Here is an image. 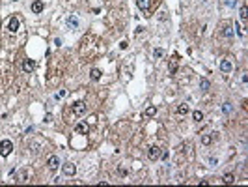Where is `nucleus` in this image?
<instances>
[{"label":"nucleus","mask_w":248,"mask_h":187,"mask_svg":"<svg viewBox=\"0 0 248 187\" xmlns=\"http://www.w3.org/2000/svg\"><path fill=\"white\" fill-rule=\"evenodd\" d=\"M43 10H45L43 0H36V2H32V11H34V13H41Z\"/></svg>","instance_id":"7"},{"label":"nucleus","mask_w":248,"mask_h":187,"mask_svg":"<svg viewBox=\"0 0 248 187\" xmlns=\"http://www.w3.org/2000/svg\"><path fill=\"white\" fill-rule=\"evenodd\" d=\"M162 54H164V51H162V49H155V51H153V56H155V58H161Z\"/></svg>","instance_id":"23"},{"label":"nucleus","mask_w":248,"mask_h":187,"mask_svg":"<svg viewBox=\"0 0 248 187\" xmlns=\"http://www.w3.org/2000/svg\"><path fill=\"white\" fill-rule=\"evenodd\" d=\"M226 6L228 8H235L237 6V0H226Z\"/></svg>","instance_id":"24"},{"label":"nucleus","mask_w":248,"mask_h":187,"mask_svg":"<svg viewBox=\"0 0 248 187\" xmlns=\"http://www.w3.org/2000/svg\"><path fill=\"white\" fill-rule=\"evenodd\" d=\"M147 157H149L151 161L159 159V157H161V148H159V146H151V148L147 150Z\"/></svg>","instance_id":"4"},{"label":"nucleus","mask_w":248,"mask_h":187,"mask_svg":"<svg viewBox=\"0 0 248 187\" xmlns=\"http://www.w3.org/2000/svg\"><path fill=\"white\" fill-rule=\"evenodd\" d=\"M22 69H25L26 73H32L34 69H36V64H34V60H25V62H22Z\"/></svg>","instance_id":"8"},{"label":"nucleus","mask_w":248,"mask_h":187,"mask_svg":"<svg viewBox=\"0 0 248 187\" xmlns=\"http://www.w3.org/2000/svg\"><path fill=\"white\" fill-rule=\"evenodd\" d=\"M86 110H88V107H86V103H84V101H77V103L73 105V112H75V116H82V114H86Z\"/></svg>","instance_id":"2"},{"label":"nucleus","mask_w":248,"mask_h":187,"mask_svg":"<svg viewBox=\"0 0 248 187\" xmlns=\"http://www.w3.org/2000/svg\"><path fill=\"white\" fill-rule=\"evenodd\" d=\"M120 47H121V49H127L129 43H127V41H121V43H120Z\"/></svg>","instance_id":"27"},{"label":"nucleus","mask_w":248,"mask_h":187,"mask_svg":"<svg viewBox=\"0 0 248 187\" xmlns=\"http://www.w3.org/2000/svg\"><path fill=\"white\" fill-rule=\"evenodd\" d=\"M136 6H138L140 10H144V11H146V10L149 8V0H136Z\"/></svg>","instance_id":"17"},{"label":"nucleus","mask_w":248,"mask_h":187,"mask_svg":"<svg viewBox=\"0 0 248 187\" xmlns=\"http://www.w3.org/2000/svg\"><path fill=\"white\" fill-rule=\"evenodd\" d=\"M187 112H189V107H187V105L177 107V114H181V116H183V114H187Z\"/></svg>","instance_id":"22"},{"label":"nucleus","mask_w":248,"mask_h":187,"mask_svg":"<svg viewBox=\"0 0 248 187\" xmlns=\"http://www.w3.org/2000/svg\"><path fill=\"white\" fill-rule=\"evenodd\" d=\"M101 75H103V73H101V69H97V67H93L92 71H90V77H92V81H99V79H101Z\"/></svg>","instance_id":"13"},{"label":"nucleus","mask_w":248,"mask_h":187,"mask_svg":"<svg viewBox=\"0 0 248 187\" xmlns=\"http://www.w3.org/2000/svg\"><path fill=\"white\" fill-rule=\"evenodd\" d=\"M211 140H213V137H211V135H204V137H201V142H204L205 146H209V144H211Z\"/></svg>","instance_id":"21"},{"label":"nucleus","mask_w":248,"mask_h":187,"mask_svg":"<svg viewBox=\"0 0 248 187\" xmlns=\"http://www.w3.org/2000/svg\"><path fill=\"white\" fill-rule=\"evenodd\" d=\"M62 170H63V174H67V176H75L77 167L73 165V163H65V165H62Z\"/></svg>","instance_id":"5"},{"label":"nucleus","mask_w":248,"mask_h":187,"mask_svg":"<svg viewBox=\"0 0 248 187\" xmlns=\"http://www.w3.org/2000/svg\"><path fill=\"white\" fill-rule=\"evenodd\" d=\"M222 34H224V38H228V39H230V38L233 36V32H231V26H230V25H224V28H222Z\"/></svg>","instance_id":"15"},{"label":"nucleus","mask_w":248,"mask_h":187,"mask_svg":"<svg viewBox=\"0 0 248 187\" xmlns=\"http://www.w3.org/2000/svg\"><path fill=\"white\" fill-rule=\"evenodd\" d=\"M222 180H224V183H233V181H235V176H233L231 172H228V174H224Z\"/></svg>","instance_id":"18"},{"label":"nucleus","mask_w":248,"mask_h":187,"mask_svg":"<svg viewBox=\"0 0 248 187\" xmlns=\"http://www.w3.org/2000/svg\"><path fill=\"white\" fill-rule=\"evenodd\" d=\"M75 129H77V133H80V135H86V133H88V125H86L84 122L77 124V127H75Z\"/></svg>","instance_id":"14"},{"label":"nucleus","mask_w":248,"mask_h":187,"mask_svg":"<svg viewBox=\"0 0 248 187\" xmlns=\"http://www.w3.org/2000/svg\"><path fill=\"white\" fill-rule=\"evenodd\" d=\"M241 19H246V6H241Z\"/></svg>","instance_id":"26"},{"label":"nucleus","mask_w":248,"mask_h":187,"mask_svg":"<svg viewBox=\"0 0 248 187\" xmlns=\"http://www.w3.org/2000/svg\"><path fill=\"white\" fill-rule=\"evenodd\" d=\"M235 32H237L239 36H242V28H241V25H239V21L235 22Z\"/></svg>","instance_id":"25"},{"label":"nucleus","mask_w":248,"mask_h":187,"mask_svg":"<svg viewBox=\"0 0 248 187\" xmlns=\"http://www.w3.org/2000/svg\"><path fill=\"white\" fill-rule=\"evenodd\" d=\"M231 110H233V105H231V103L222 105V112H224V114H228V112H231Z\"/></svg>","instance_id":"20"},{"label":"nucleus","mask_w":248,"mask_h":187,"mask_svg":"<svg viewBox=\"0 0 248 187\" xmlns=\"http://www.w3.org/2000/svg\"><path fill=\"white\" fill-rule=\"evenodd\" d=\"M13 150V142L11 140H0V155L2 157H8Z\"/></svg>","instance_id":"1"},{"label":"nucleus","mask_w":248,"mask_h":187,"mask_svg":"<svg viewBox=\"0 0 248 187\" xmlns=\"http://www.w3.org/2000/svg\"><path fill=\"white\" fill-rule=\"evenodd\" d=\"M67 26H69V28H77L78 26V19L75 15H69V17H67Z\"/></svg>","instance_id":"9"},{"label":"nucleus","mask_w":248,"mask_h":187,"mask_svg":"<svg viewBox=\"0 0 248 187\" xmlns=\"http://www.w3.org/2000/svg\"><path fill=\"white\" fill-rule=\"evenodd\" d=\"M155 114H157V107L151 105V107H147V109L144 110V118H151V116H155Z\"/></svg>","instance_id":"12"},{"label":"nucleus","mask_w":248,"mask_h":187,"mask_svg":"<svg viewBox=\"0 0 248 187\" xmlns=\"http://www.w3.org/2000/svg\"><path fill=\"white\" fill-rule=\"evenodd\" d=\"M209 86H211V84H209V81H207V79H201V81H200V90H201V92H207V90H209Z\"/></svg>","instance_id":"16"},{"label":"nucleus","mask_w":248,"mask_h":187,"mask_svg":"<svg viewBox=\"0 0 248 187\" xmlns=\"http://www.w3.org/2000/svg\"><path fill=\"white\" fill-rule=\"evenodd\" d=\"M47 167H49L51 170H56V169L60 167V157H58V155H49V159H47Z\"/></svg>","instance_id":"3"},{"label":"nucleus","mask_w":248,"mask_h":187,"mask_svg":"<svg viewBox=\"0 0 248 187\" xmlns=\"http://www.w3.org/2000/svg\"><path fill=\"white\" fill-rule=\"evenodd\" d=\"M177 62H179V56L174 54L172 60H170V73H175V69H177Z\"/></svg>","instance_id":"10"},{"label":"nucleus","mask_w":248,"mask_h":187,"mask_svg":"<svg viewBox=\"0 0 248 187\" xmlns=\"http://www.w3.org/2000/svg\"><path fill=\"white\" fill-rule=\"evenodd\" d=\"M63 96H65V92H63V90H60V92L56 94V97H63Z\"/></svg>","instance_id":"30"},{"label":"nucleus","mask_w":248,"mask_h":187,"mask_svg":"<svg viewBox=\"0 0 248 187\" xmlns=\"http://www.w3.org/2000/svg\"><path fill=\"white\" fill-rule=\"evenodd\" d=\"M231 69H233V66H231L230 60H222V62H220V71H222V73H230Z\"/></svg>","instance_id":"6"},{"label":"nucleus","mask_w":248,"mask_h":187,"mask_svg":"<svg viewBox=\"0 0 248 187\" xmlns=\"http://www.w3.org/2000/svg\"><path fill=\"white\" fill-rule=\"evenodd\" d=\"M192 118H194V122H201V120H204V112L194 110V112H192Z\"/></svg>","instance_id":"19"},{"label":"nucleus","mask_w":248,"mask_h":187,"mask_svg":"<svg viewBox=\"0 0 248 187\" xmlns=\"http://www.w3.org/2000/svg\"><path fill=\"white\" fill-rule=\"evenodd\" d=\"M45 122H52V114H47V116H45Z\"/></svg>","instance_id":"29"},{"label":"nucleus","mask_w":248,"mask_h":187,"mask_svg":"<svg viewBox=\"0 0 248 187\" xmlns=\"http://www.w3.org/2000/svg\"><path fill=\"white\" fill-rule=\"evenodd\" d=\"M10 30H11V32H17V30H19V19H17V17H11V19H10Z\"/></svg>","instance_id":"11"},{"label":"nucleus","mask_w":248,"mask_h":187,"mask_svg":"<svg viewBox=\"0 0 248 187\" xmlns=\"http://www.w3.org/2000/svg\"><path fill=\"white\" fill-rule=\"evenodd\" d=\"M209 163H211V167H215V165H216V157H211Z\"/></svg>","instance_id":"28"}]
</instances>
